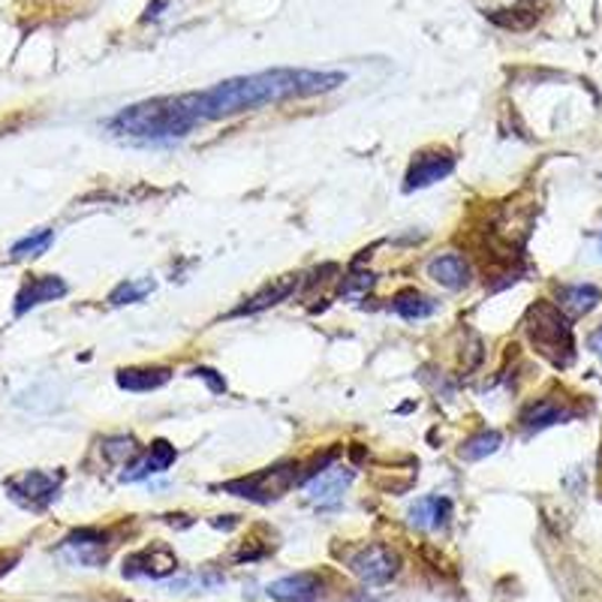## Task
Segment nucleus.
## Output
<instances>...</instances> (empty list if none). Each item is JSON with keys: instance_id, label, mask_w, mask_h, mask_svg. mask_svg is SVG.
<instances>
[{"instance_id": "f257e3e1", "label": "nucleus", "mask_w": 602, "mask_h": 602, "mask_svg": "<svg viewBox=\"0 0 602 602\" xmlns=\"http://www.w3.org/2000/svg\"><path fill=\"white\" fill-rule=\"evenodd\" d=\"M347 82L344 72L314 70H266L254 76H238L199 93H185L190 112L203 121H220L233 115L250 112L266 102H280L289 97H317Z\"/></svg>"}, {"instance_id": "f03ea898", "label": "nucleus", "mask_w": 602, "mask_h": 602, "mask_svg": "<svg viewBox=\"0 0 602 602\" xmlns=\"http://www.w3.org/2000/svg\"><path fill=\"white\" fill-rule=\"evenodd\" d=\"M199 118L190 112L185 97H164V100L136 102L109 121V130L121 139H181L194 130Z\"/></svg>"}, {"instance_id": "7ed1b4c3", "label": "nucleus", "mask_w": 602, "mask_h": 602, "mask_svg": "<svg viewBox=\"0 0 602 602\" xmlns=\"http://www.w3.org/2000/svg\"><path fill=\"white\" fill-rule=\"evenodd\" d=\"M527 335H531L533 347L540 349L542 356L549 358L557 368H566L572 362V328L566 314H561V307L540 302L527 310Z\"/></svg>"}, {"instance_id": "20e7f679", "label": "nucleus", "mask_w": 602, "mask_h": 602, "mask_svg": "<svg viewBox=\"0 0 602 602\" xmlns=\"http://www.w3.org/2000/svg\"><path fill=\"white\" fill-rule=\"evenodd\" d=\"M296 482H298L296 464H284V467L259 470V473L247 476V480L226 482L224 488L229 491V494H235V497H247V501L268 503V501H277V497H284L286 491L293 488Z\"/></svg>"}, {"instance_id": "39448f33", "label": "nucleus", "mask_w": 602, "mask_h": 602, "mask_svg": "<svg viewBox=\"0 0 602 602\" xmlns=\"http://www.w3.org/2000/svg\"><path fill=\"white\" fill-rule=\"evenodd\" d=\"M58 488H61V473H46V470H31L7 482L10 497L24 510H46L58 497Z\"/></svg>"}, {"instance_id": "423d86ee", "label": "nucleus", "mask_w": 602, "mask_h": 602, "mask_svg": "<svg viewBox=\"0 0 602 602\" xmlns=\"http://www.w3.org/2000/svg\"><path fill=\"white\" fill-rule=\"evenodd\" d=\"M349 570L356 572L365 584H388L401 570V554L388 549L383 542L365 545L362 552L349 561Z\"/></svg>"}, {"instance_id": "0eeeda50", "label": "nucleus", "mask_w": 602, "mask_h": 602, "mask_svg": "<svg viewBox=\"0 0 602 602\" xmlns=\"http://www.w3.org/2000/svg\"><path fill=\"white\" fill-rule=\"evenodd\" d=\"M349 482H353V470L349 467L323 470L305 485L307 501L319 506V510H335L337 503L344 501V491L349 488Z\"/></svg>"}, {"instance_id": "6e6552de", "label": "nucleus", "mask_w": 602, "mask_h": 602, "mask_svg": "<svg viewBox=\"0 0 602 602\" xmlns=\"http://www.w3.org/2000/svg\"><path fill=\"white\" fill-rule=\"evenodd\" d=\"M452 169H455V160H452L450 151H422L409 166L404 190H422V187L437 185L446 175H452Z\"/></svg>"}, {"instance_id": "1a4fd4ad", "label": "nucleus", "mask_w": 602, "mask_h": 602, "mask_svg": "<svg viewBox=\"0 0 602 602\" xmlns=\"http://www.w3.org/2000/svg\"><path fill=\"white\" fill-rule=\"evenodd\" d=\"M175 458H178V452H175L172 443L157 440V443H151V450L139 452L134 464H127V470L121 473V482H142L148 476H157V473L172 467Z\"/></svg>"}, {"instance_id": "9d476101", "label": "nucleus", "mask_w": 602, "mask_h": 602, "mask_svg": "<svg viewBox=\"0 0 602 602\" xmlns=\"http://www.w3.org/2000/svg\"><path fill=\"white\" fill-rule=\"evenodd\" d=\"M178 570V557H175L169 549L164 545H154V549H145V552L134 554L124 561V575L127 579H164L169 572Z\"/></svg>"}, {"instance_id": "9b49d317", "label": "nucleus", "mask_w": 602, "mask_h": 602, "mask_svg": "<svg viewBox=\"0 0 602 602\" xmlns=\"http://www.w3.org/2000/svg\"><path fill=\"white\" fill-rule=\"evenodd\" d=\"M268 596L277 602H317L323 596V579L317 572H298L268 584Z\"/></svg>"}, {"instance_id": "f8f14e48", "label": "nucleus", "mask_w": 602, "mask_h": 602, "mask_svg": "<svg viewBox=\"0 0 602 602\" xmlns=\"http://www.w3.org/2000/svg\"><path fill=\"white\" fill-rule=\"evenodd\" d=\"M67 296V284L61 277L55 275H42L31 277L28 284L21 286L19 298H16V314H28L33 307L46 305V302H55V298Z\"/></svg>"}, {"instance_id": "ddd939ff", "label": "nucleus", "mask_w": 602, "mask_h": 602, "mask_svg": "<svg viewBox=\"0 0 602 602\" xmlns=\"http://www.w3.org/2000/svg\"><path fill=\"white\" fill-rule=\"evenodd\" d=\"M63 552L82 566H100L106 561V536L97 531H79L63 540Z\"/></svg>"}, {"instance_id": "4468645a", "label": "nucleus", "mask_w": 602, "mask_h": 602, "mask_svg": "<svg viewBox=\"0 0 602 602\" xmlns=\"http://www.w3.org/2000/svg\"><path fill=\"white\" fill-rule=\"evenodd\" d=\"M409 524L418 527V531H440L452 515V503L440 494H431V497H422L409 506Z\"/></svg>"}, {"instance_id": "2eb2a0df", "label": "nucleus", "mask_w": 602, "mask_h": 602, "mask_svg": "<svg viewBox=\"0 0 602 602\" xmlns=\"http://www.w3.org/2000/svg\"><path fill=\"white\" fill-rule=\"evenodd\" d=\"M428 277L443 289H464L470 284V266L458 254H443L428 263Z\"/></svg>"}, {"instance_id": "dca6fc26", "label": "nucleus", "mask_w": 602, "mask_h": 602, "mask_svg": "<svg viewBox=\"0 0 602 602\" xmlns=\"http://www.w3.org/2000/svg\"><path fill=\"white\" fill-rule=\"evenodd\" d=\"M298 286V275H284L272 280V284L263 289V293H256L250 302H245L241 307H235V317H245V314H259V310H266L272 305H280L284 298H289L296 293Z\"/></svg>"}, {"instance_id": "f3484780", "label": "nucleus", "mask_w": 602, "mask_h": 602, "mask_svg": "<svg viewBox=\"0 0 602 602\" xmlns=\"http://www.w3.org/2000/svg\"><path fill=\"white\" fill-rule=\"evenodd\" d=\"M600 305V289L591 284H572L557 289V307L566 317H584Z\"/></svg>"}, {"instance_id": "a211bd4d", "label": "nucleus", "mask_w": 602, "mask_h": 602, "mask_svg": "<svg viewBox=\"0 0 602 602\" xmlns=\"http://www.w3.org/2000/svg\"><path fill=\"white\" fill-rule=\"evenodd\" d=\"M570 416H572L570 409H563L561 404H554L552 398H542L524 407V413H521V425L527 431H542L552 428L557 422H566Z\"/></svg>"}, {"instance_id": "6ab92c4d", "label": "nucleus", "mask_w": 602, "mask_h": 602, "mask_svg": "<svg viewBox=\"0 0 602 602\" xmlns=\"http://www.w3.org/2000/svg\"><path fill=\"white\" fill-rule=\"evenodd\" d=\"M172 371L169 368H127L118 371V386L127 392H151L169 383Z\"/></svg>"}, {"instance_id": "aec40b11", "label": "nucleus", "mask_w": 602, "mask_h": 602, "mask_svg": "<svg viewBox=\"0 0 602 602\" xmlns=\"http://www.w3.org/2000/svg\"><path fill=\"white\" fill-rule=\"evenodd\" d=\"M392 307H395V314L404 319H425V317H434L440 305L434 302V298L425 296V293L404 289V293H398V296H395Z\"/></svg>"}, {"instance_id": "412c9836", "label": "nucleus", "mask_w": 602, "mask_h": 602, "mask_svg": "<svg viewBox=\"0 0 602 602\" xmlns=\"http://www.w3.org/2000/svg\"><path fill=\"white\" fill-rule=\"evenodd\" d=\"M503 437L497 434V431H482V434H476V437H470L464 446H461V458L464 461H482L488 458V455H494V452L501 450Z\"/></svg>"}, {"instance_id": "4be33fe9", "label": "nucleus", "mask_w": 602, "mask_h": 602, "mask_svg": "<svg viewBox=\"0 0 602 602\" xmlns=\"http://www.w3.org/2000/svg\"><path fill=\"white\" fill-rule=\"evenodd\" d=\"M51 238H55V233L51 229H37V233L24 235L21 241H16L10 250L12 259H28V256H40L49 250Z\"/></svg>"}, {"instance_id": "5701e85b", "label": "nucleus", "mask_w": 602, "mask_h": 602, "mask_svg": "<svg viewBox=\"0 0 602 602\" xmlns=\"http://www.w3.org/2000/svg\"><path fill=\"white\" fill-rule=\"evenodd\" d=\"M148 293H154V280H124L121 286H115L109 302H112L115 307L136 305V302H142Z\"/></svg>"}, {"instance_id": "b1692460", "label": "nucleus", "mask_w": 602, "mask_h": 602, "mask_svg": "<svg viewBox=\"0 0 602 602\" xmlns=\"http://www.w3.org/2000/svg\"><path fill=\"white\" fill-rule=\"evenodd\" d=\"M102 455L109 461L124 464L127 458H136V455H139V446H136L134 437H112L102 443Z\"/></svg>"}, {"instance_id": "393cba45", "label": "nucleus", "mask_w": 602, "mask_h": 602, "mask_svg": "<svg viewBox=\"0 0 602 602\" xmlns=\"http://www.w3.org/2000/svg\"><path fill=\"white\" fill-rule=\"evenodd\" d=\"M371 286H374V275H353L344 280V286H341V296L358 302V298L368 296Z\"/></svg>"}, {"instance_id": "a878e982", "label": "nucleus", "mask_w": 602, "mask_h": 602, "mask_svg": "<svg viewBox=\"0 0 602 602\" xmlns=\"http://www.w3.org/2000/svg\"><path fill=\"white\" fill-rule=\"evenodd\" d=\"M190 374H194V377H203L208 386L215 388V392H226V383L220 377H215V371L211 368H194Z\"/></svg>"}, {"instance_id": "bb28decb", "label": "nucleus", "mask_w": 602, "mask_h": 602, "mask_svg": "<svg viewBox=\"0 0 602 602\" xmlns=\"http://www.w3.org/2000/svg\"><path fill=\"white\" fill-rule=\"evenodd\" d=\"M591 349H593V353H596V356L602 358V326L596 328V332H593V335H591Z\"/></svg>"}, {"instance_id": "cd10ccee", "label": "nucleus", "mask_w": 602, "mask_h": 602, "mask_svg": "<svg viewBox=\"0 0 602 602\" xmlns=\"http://www.w3.org/2000/svg\"><path fill=\"white\" fill-rule=\"evenodd\" d=\"M600 254H602V235H600Z\"/></svg>"}]
</instances>
